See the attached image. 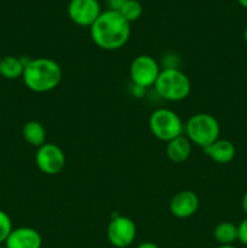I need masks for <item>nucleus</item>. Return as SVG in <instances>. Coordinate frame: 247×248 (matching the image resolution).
I'll use <instances>...</instances> for the list:
<instances>
[{
	"mask_svg": "<svg viewBox=\"0 0 247 248\" xmlns=\"http://www.w3.org/2000/svg\"><path fill=\"white\" fill-rule=\"evenodd\" d=\"M130 24L119 11L107 10L102 12L90 27L92 41L102 50H119L124 47L130 39Z\"/></svg>",
	"mask_w": 247,
	"mask_h": 248,
	"instance_id": "nucleus-1",
	"label": "nucleus"
},
{
	"mask_svg": "<svg viewBox=\"0 0 247 248\" xmlns=\"http://www.w3.org/2000/svg\"><path fill=\"white\" fill-rule=\"evenodd\" d=\"M24 85L31 91L44 93L56 89L62 79V69L56 61L46 57L31 60L24 67Z\"/></svg>",
	"mask_w": 247,
	"mask_h": 248,
	"instance_id": "nucleus-2",
	"label": "nucleus"
},
{
	"mask_svg": "<svg viewBox=\"0 0 247 248\" xmlns=\"http://www.w3.org/2000/svg\"><path fill=\"white\" fill-rule=\"evenodd\" d=\"M155 91L170 102L185 99L191 91L190 79L178 68H164L155 81Z\"/></svg>",
	"mask_w": 247,
	"mask_h": 248,
	"instance_id": "nucleus-3",
	"label": "nucleus"
},
{
	"mask_svg": "<svg viewBox=\"0 0 247 248\" xmlns=\"http://www.w3.org/2000/svg\"><path fill=\"white\" fill-rule=\"evenodd\" d=\"M185 137L193 144L205 149L219 138L220 126L217 119L207 113H199L189 118L184 125Z\"/></svg>",
	"mask_w": 247,
	"mask_h": 248,
	"instance_id": "nucleus-4",
	"label": "nucleus"
},
{
	"mask_svg": "<svg viewBox=\"0 0 247 248\" xmlns=\"http://www.w3.org/2000/svg\"><path fill=\"white\" fill-rule=\"evenodd\" d=\"M149 128L154 137L169 143L170 140L182 136L184 125L176 111L167 108H160L153 111L150 115Z\"/></svg>",
	"mask_w": 247,
	"mask_h": 248,
	"instance_id": "nucleus-5",
	"label": "nucleus"
},
{
	"mask_svg": "<svg viewBox=\"0 0 247 248\" xmlns=\"http://www.w3.org/2000/svg\"><path fill=\"white\" fill-rule=\"evenodd\" d=\"M160 72L159 63L149 55L137 56L130 65V77L133 85L142 89L154 86Z\"/></svg>",
	"mask_w": 247,
	"mask_h": 248,
	"instance_id": "nucleus-6",
	"label": "nucleus"
},
{
	"mask_svg": "<svg viewBox=\"0 0 247 248\" xmlns=\"http://www.w3.org/2000/svg\"><path fill=\"white\" fill-rule=\"evenodd\" d=\"M108 240L114 247L126 248L133 244L137 235L135 222L126 216L113 215L107 230Z\"/></svg>",
	"mask_w": 247,
	"mask_h": 248,
	"instance_id": "nucleus-7",
	"label": "nucleus"
},
{
	"mask_svg": "<svg viewBox=\"0 0 247 248\" xmlns=\"http://www.w3.org/2000/svg\"><path fill=\"white\" fill-rule=\"evenodd\" d=\"M38 169L47 176H55L62 172L65 166V154L58 145L45 143L38 148L35 155Z\"/></svg>",
	"mask_w": 247,
	"mask_h": 248,
	"instance_id": "nucleus-8",
	"label": "nucleus"
},
{
	"mask_svg": "<svg viewBox=\"0 0 247 248\" xmlns=\"http://www.w3.org/2000/svg\"><path fill=\"white\" fill-rule=\"evenodd\" d=\"M101 14L98 0H70L68 5L69 18L80 27H91Z\"/></svg>",
	"mask_w": 247,
	"mask_h": 248,
	"instance_id": "nucleus-9",
	"label": "nucleus"
},
{
	"mask_svg": "<svg viewBox=\"0 0 247 248\" xmlns=\"http://www.w3.org/2000/svg\"><path fill=\"white\" fill-rule=\"evenodd\" d=\"M200 200L196 193L191 190H182L177 193L170 202V211L176 218L185 219L196 213Z\"/></svg>",
	"mask_w": 247,
	"mask_h": 248,
	"instance_id": "nucleus-10",
	"label": "nucleus"
},
{
	"mask_svg": "<svg viewBox=\"0 0 247 248\" xmlns=\"http://www.w3.org/2000/svg\"><path fill=\"white\" fill-rule=\"evenodd\" d=\"M43 239L40 232L34 228L21 227L17 229H12L5 241V246L7 248H41Z\"/></svg>",
	"mask_w": 247,
	"mask_h": 248,
	"instance_id": "nucleus-11",
	"label": "nucleus"
},
{
	"mask_svg": "<svg viewBox=\"0 0 247 248\" xmlns=\"http://www.w3.org/2000/svg\"><path fill=\"white\" fill-rule=\"evenodd\" d=\"M203 152L211 160L220 165L232 162L234 160L235 154H236L235 145L230 140H222V138H218L216 142L206 147Z\"/></svg>",
	"mask_w": 247,
	"mask_h": 248,
	"instance_id": "nucleus-12",
	"label": "nucleus"
},
{
	"mask_svg": "<svg viewBox=\"0 0 247 248\" xmlns=\"http://www.w3.org/2000/svg\"><path fill=\"white\" fill-rule=\"evenodd\" d=\"M167 157L174 164L186 161L191 154V142L185 136H179L170 140L166 145Z\"/></svg>",
	"mask_w": 247,
	"mask_h": 248,
	"instance_id": "nucleus-13",
	"label": "nucleus"
},
{
	"mask_svg": "<svg viewBox=\"0 0 247 248\" xmlns=\"http://www.w3.org/2000/svg\"><path fill=\"white\" fill-rule=\"evenodd\" d=\"M31 60H24L23 57L6 56L0 60V75L5 79L15 80L23 75L24 67Z\"/></svg>",
	"mask_w": 247,
	"mask_h": 248,
	"instance_id": "nucleus-14",
	"label": "nucleus"
},
{
	"mask_svg": "<svg viewBox=\"0 0 247 248\" xmlns=\"http://www.w3.org/2000/svg\"><path fill=\"white\" fill-rule=\"evenodd\" d=\"M24 140L33 147H41L46 143V130L39 121H28L22 130Z\"/></svg>",
	"mask_w": 247,
	"mask_h": 248,
	"instance_id": "nucleus-15",
	"label": "nucleus"
},
{
	"mask_svg": "<svg viewBox=\"0 0 247 248\" xmlns=\"http://www.w3.org/2000/svg\"><path fill=\"white\" fill-rule=\"evenodd\" d=\"M213 237L220 246L232 245L237 240V225L232 222L219 223L213 230Z\"/></svg>",
	"mask_w": 247,
	"mask_h": 248,
	"instance_id": "nucleus-16",
	"label": "nucleus"
},
{
	"mask_svg": "<svg viewBox=\"0 0 247 248\" xmlns=\"http://www.w3.org/2000/svg\"><path fill=\"white\" fill-rule=\"evenodd\" d=\"M119 12L128 23H131V22L137 21L142 16L143 7L138 0H127Z\"/></svg>",
	"mask_w": 247,
	"mask_h": 248,
	"instance_id": "nucleus-17",
	"label": "nucleus"
},
{
	"mask_svg": "<svg viewBox=\"0 0 247 248\" xmlns=\"http://www.w3.org/2000/svg\"><path fill=\"white\" fill-rule=\"evenodd\" d=\"M12 232V222L6 212L0 210V244L5 242Z\"/></svg>",
	"mask_w": 247,
	"mask_h": 248,
	"instance_id": "nucleus-18",
	"label": "nucleus"
},
{
	"mask_svg": "<svg viewBox=\"0 0 247 248\" xmlns=\"http://www.w3.org/2000/svg\"><path fill=\"white\" fill-rule=\"evenodd\" d=\"M237 240L242 245L247 246V217L242 219L237 225Z\"/></svg>",
	"mask_w": 247,
	"mask_h": 248,
	"instance_id": "nucleus-19",
	"label": "nucleus"
},
{
	"mask_svg": "<svg viewBox=\"0 0 247 248\" xmlns=\"http://www.w3.org/2000/svg\"><path fill=\"white\" fill-rule=\"evenodd\" d=\"M127 0H108L109 10H114V11H120L121 7Z\"/></svg>",
	"mask_w": 247,
	"mask_h": 248,
	"instance_id": "nucleus-20",
	"label": "nucleus"
},
{
	"mask_svg": "<svg viewBox=\"0 0 247 248\" xmlns=\"http://www.w3.org/2000/svg\"><path fill=\"white\" fill-rule=\"evenodd\" d=\"M137 248H160V247L157 246L156 244H154V242L147 241V242H143V244L138 245Z\"/></svg>",
	"mask_w": 247,
	"mask_h": 248,
	"instance_id": "nucleus-21",
	"label": "nucleus"
},
{
	"mask_svg": "<svg viewBox=\"0 0 247 248\" xmlns=\"http://www.w3.org/2000/svg\"><path fill=\"white\" fill-rule=\"evenodd\" d=\"M242 210H244V212L246 213L247 216V193L245 194L244 198H242Z\"/></svg>",
	"mask_w": 247,
	"mask_h": 248,
	"instance_id": "nucleus-22",
	"label": "nucleus"
},
{
	"mask_svg": "<svg viewBox=\"0 0 247 248\" xmlns=\"http://www.w3.org/2000/svg\"><path fill=\"white\" fill-rule=\"evenodd\" d=\"M237 2H239L242 7L247 9V0H237Z\"/></svg>",
	"mask_w": 247,
	"mask_h": 248,
	"instance_id": "nucleus-23",
	"label": "nucleus"
},
{
	"mask_svg": "<svg viewBox=\"0 0 247 248\" xmlns=\"http://www.w3.org/2000/svg\"><path fill=\"white\" fill-rule=\"evenodd\" d=\"M218 248H236V247L232 246V245H223V246H219Z\"/></svg>",
	"mask_w": 247,
	"mask_h": 248,
	"instance_id": "nucleus-24",
	"label": "nucleus"
},
{
	"mask_svg": "<svg viewBox=\"0 0 247 248\" xmlns=\"http://www.w3.org/2000/svg\"><path fill=\"white\" fill-rule=\"evenodd\" d=\"M244 39H245V43L247 44V27L245 28V31H244Z\"/></svg>",
	"mask_w": 247,
	"mask_h": 248,
	"instance_id": "nucleus-25",
	"label": "nucleus"
},
{
	"mask_svg": "<svg viewBox=\"0 0 247 248\" xmlns=\"http://www.w3.org/2000/svg\"><path fill=\"white\" fill-rule=\"evenodd\" d=\"M0 248H7L6 246H4V247H0Z\"/></svg>",
	"mask_w": 247,
	"mask_h": 248,
	"instance_id": "nucleus-26",
	"label": "nucleus"
}]
</instances>
